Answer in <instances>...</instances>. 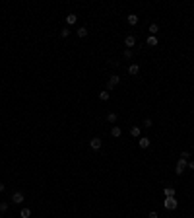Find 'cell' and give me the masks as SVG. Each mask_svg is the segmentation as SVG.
Segmentation results:
<instances>
[{"label":"cell","instance_id":"cell-19","mask_svg":"<svg viewBox=\"0 0 194 218\" xmlns=\"http://www.w3.org/2000/svg\"><path fill=\"white\" fill-rule=\"evenodd\" d=\"M70 33H72V31H70V27L66 26L64 29H62V31H60V37H64V39H66V37H68V35H70Z\"/></svg>","mask_w":194,"mask_h":218},{"label":"cell","instance_id":"cell-9","mask_svg":"<svg viewBox=\"0 0 194 218\" xmlns=\"http://www.w3.org/2000/svg\"><path fill=\"white\" fill-rule=\"evenodd\" d=\"M120 135H122V128H120V127H116V125H113V128H111V136L118 138Z\"/></svg>","mask_w":194,"mask_h":218},{"label":"cell","instance_id":"cell-21","mask_svg":"<svg viewBox=\"0 0 194 218\" xmlns=\"http://www.w3.org/2000/svg\"><path fill=\"white\" fill-rule=\"evenodd\" d=\"M8 210V203H0V212H6Z\"/></svg>","mask_w":194,"mask_h":218},{"label":"cell","instance_id":"cell-16","mask_svg":"<svg viewBox=\"0 0 194 218\" xmlns=\"http://www.w3.org/2000/svg\"><path fill=\"white\" fill-rule=\"evenodd\" d=\"M146 43H148L149 47H155V45H157V37H155V35H149V37H148V41H146Z\"/></svg>","mask_w":194,"mask_h":218},{"label":"cell","instance_id":"cell-6","mask_svg":"<svg viewBox=\"0 0 194 218\" xmlns=\"http://www.w3.org/2000/svg\"><path fill=\"white\" fill-rule=\"evenodd\" d=\"M124 45L128 47V49H130V47H134V45H136V37H134V35H126V39H124Z\"/></svg>","mask_w":194,"mask_h":218},{"label":"cell","instance_id":"cell-10","mask_svg":"<svg viewBox=\"0 0 194 218\" xmlns=\"http://www.w3.org/2000/svg\"><path fill=\"white\" fill-rule=\"evenodd\" d=\"M76 22H78V16H76V14H68V16H66V24H68V26H74Z\"/></svg>","mask_w":194,"mask_h":218},{"label":"cell","instance_id":"cell-14","mask_svg":"<svg viewBox=\"0 0 194 218\" xmlns=\"http://www.w3.org/2000/svg\"><path fill=\"white\" fill-rule=\"evenodd\" d=\"M138 24V16L136 14H130L128 16V26H136Z\"/></svg>","mask_w":194,"mask_h":218},{"label":"cell","instance_id":"cell-7","mask_svg":"<svg viewBox=\"0 0 194 218\" xmlns=\"http://www.w3.org/2000/svg\"><path fill=\"white\" fill-rule=\"evenodd\" d=\"M138 146L140 148H148L149 146V138L148 136H140V138H138Z\"/></svg>","mask_w":194,"mask_h":218},{"label":"cell","instance_id":"cell-13","mask_svg":"<svg viewBox=\"0 0 194 218\" xmlns=\"http://www.w3.org/2000/svg\"><path fill=\"white\" fill-rule=\"evenodd\" d=\"M76 35H78L80 39L85 37V35H87V29H85V27H78V29H76Z\"/></svg>","mask_w":194,"mask_h":218},{"label":"cell","instance_id":"cell-15","mask_svg":"<svg viewBox=\"0 0 194 218\" xmlns=\"http://www.w3.org/2000/svg\"><path fill=\"white\" fill-rule=\"evenodd\" d=\"M163 193H165V197H175V187H165Z\"/></svg>","mask_w":194,"mask_h":218},{"label":"cell","instance_id":"cell-11","mask_svg":"<svg viewBox=\"0 0 194 218\" xmlns=\"http://www.w3.org/2000/svg\"><path fill=\"white\" fill-rule=\"evenodd\" d=\"M109 97H111L109 90H103V92H99V99H101V101H107Z\"/></svg>","mask_w":194,"mask_h":218},{"label":"cell","instance_id":"cell-20","mask_svg":"<svg viewBox=\"0 0 194 218\" xmlns=\"http://www.w3.org/2000/svg\"><path fill=\"white\" fill-rule=\"evenodd\" d=\"M107 121L109 123H116V113H109V115H107Z\"/></svg>","mask_w":194,"mask_h":218},{"label":"cell","instance_id":"cell-27","mask_svg":"<svg viewBox=\"0 0 194 218\" xmlns=\"http://www.w3.org/2000/svg\"><path fill=\"white\" fill-rule=\"evenodd\" d=\"M4 189H6V187H4V183H0V193H4Z\"/></svg>","mask_w":194,"mask_h":218},{"label":"cell","instance_id":"cell-5","mask_svg":"<svg viewBox=\"0 0 194 218\" xmlns=\"http://www.w3.org/2000/svg\"><path fill=\"white\" fill-rule=\"evenodd\" d=\"M118 82H120V76H116V74H113V76L109 78V82H107V88L111 90V88H115V86H116Z\"/></svg>","mask_w":194,"mask_h":218},{"label":"cell","instance_id":"cell-22","mask_svg":"<svg viewBox=\"0 0 194 218\" xmlns=\"http://www.w3.org/2000/svg\"><path fill=\"white\" fill-rule=\"evenodd\" d=\"M181 158H182V160H190V152H182V154H181Z\"/></svg>","mask_w":194,"mask_h":218},{"label":"cell","instance_id":"cell-17","mask_svg":"<svg viewBox=\"0 0 194 218\" xmlns=\"http://www.w3.org/2000/svg\"><path fill=\"white\" fill-rule=\"evenodd\" d=\"M130 135L136 136V138H140V127H132L130 128Z\"/></svg>","mask_w":194,"mask_h":218},{"label":"cell","instance_id":"cell-4","mask_svg":"<svg viewBox=\"0 0 194 218\" xmlns=\"http://www.w3.org/2000/svg\"><path fill=\"white\" fill-rule=\"evenodd\" d=\"M101 144H103V140H101L99 136H95V138H91V140H89V146L93 148V150H99V148H101Z\"/></svg>","mask_w":194,"mask_h":218},{"label":"cell","instance_id":"cell-3","mask_svg":"<svg viewBox=\"0 0 194 218\" xmlns=\"http://www.w3.org/2000/svg\"><path fill=\"white\" fill-rule=\"evenodd\" d=\"M23 193H19V191H16V193H12V203H16V205H21L23 203Z\"/></svg>","mask_w":194,"mask_h":218},{"label":"cell","instance_id":"cell-26","mask_svg":"<svg viewBox=\"0 0 194 218\" xmlns=\"http://www.w3.org/2000/svg\"><path fill=\"white\" fill-rule=\"evenodd\" d=\"M148 218H157V212H155V210H151V212L148 214Z\"/></svg>","mask_w":194,"mask_h":218},{"label":"cell","instance_id":"cell-23","mask_svg":"<svg viewBox=\"0 0 194 218\" xmlns=\"http://www.w3.org/2000/svg\"><path fill=\"white\" fill-rule=\"evenodd\" d=\"M144 127H153V123H151V119H146V121H144Z\"/></svg>","mask_w":194,"mask_h":218},{"label":"cell","instance_id":"cell-28","mask_svg":"<svg viewBox=\"0 0 194 218\" xmlns=\"http://www.w3.org/2000/svg\"><path fill=\"white\" fill-rule=\"evenodd\" d=\"M0 218H2V214H0Z\"/></svg>","mask_w":194,"mask_h":218},{"label":"cell","instance_id":"cell-24","mask_svg":"<svg viewBox=\"0 0 194 218\" xmlns=\"http://www.w3.org/2000/svg\"><path fill=\"white\" fill-rule=\"evenodd\" d=\"M124 57H126V58H132V51H130V49H126V51H124Z\"/></svg>","mask_w":194,"mask_h":218},{"label":"cell","instance_id":"cell-18","mask_svg":"<svg viewBox=\"0 0 194 218\" xmlns=\"http://www.w3.org/2000/svg\"><path fill=\"white\" fill-rule=\"evenodd\" d=\"M19 216H21V218H29V216H31V210H29V208H21Z\"/></svg>","mask_w":194,"mask_h":218},{"label":"cell","instance_id":"cell-12","mask_svg":"<svg viewBox=\"0 0 194 218\" xmlns=\"http://www.w3.org/2000/svg\"><path fill=\"white\" fill-rule=\"evenodd\" d=\"M148 31H149V35H157V33H159V26H157V24H151Z\"/></svg>","mask_w":194,"mask_h":218},{"label":"cell","instance_id":"cell-1","mask_svg":"<svg viewBox=\"0 0 194 218\" xmlns=\"http://www.w3.org/2000/svg\"><path fill=\"white\" fill-rule=\"evenodd\" d=\"M163 206H165L167 210H175V208L179 206V203H177V197H165V201H163Z\"/></svg>","mask_w":194,"mask_h":218},{"label":"cell","instance_id":"cell-2","mask_svg":"<svg viewBox=\"0 0 194 218\" xmlns=\"http://www.w3.org/2000/svg\"><path fill=\"white\" fill-rule=\"evenodd\" d=\"M186 160H182V158H179V162H177V169H175V173L177 175H182L184 173V169H186Z\"/></svg>","mask_w":194,"mask_h":218},{"label":"cell","instance_id":"cell-25","mask_svg":"<svg viewBox=\"0 0 194 218\" xmlns=\"http://www.w3.org/2000/svg\"><path fill=\"white\" fill-rule=\"evenodd\" d=\"M186 167H188V169H194V160H188V164H186Z\"/></svg>","mask_w":194,"mask_h":218},{"label":"cell","instance_id":"cell-8","mask_svg":"<svg viewBox=\"0 0 194 218\" xmlns=\"http://www.w3.org/2000/svg\"><path fill=\"white\" fill-rule=\"evenodd\" d=\"M138 72H140V66H138V64H130L128 66V74L130 76H138Z\"/></svg>","mask_w":194,"mask_h":218}]
</instances>
